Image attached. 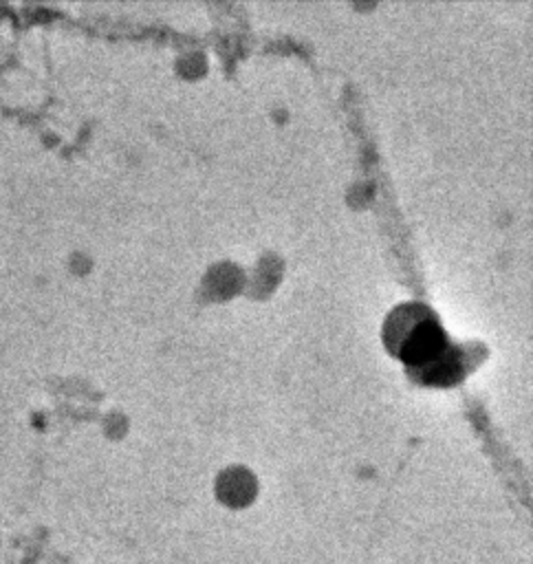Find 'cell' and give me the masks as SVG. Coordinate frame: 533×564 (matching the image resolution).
Instances as JSON below:
<instances>
[{
  "label": "cell",
  "instance_id": "cell-1",
  "mask_svg": "<svg viewBox=\"0 0 533 564\" xmlns=\"http://www.w3.org/2000/svg\"><path fill=\"white\" fill-rule=\"evenodd\" d=\"M390 348L421 370H454L445 335L425 306L407 304L396 308L385 326Z\"/></svg>",
  "mask_w": 533,
  "mask_h": 564
}]
</instances>
